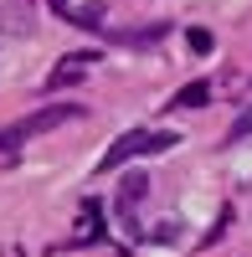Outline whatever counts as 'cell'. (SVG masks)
I'll return each instance as SVG.
<instances>
[{"mask_svg": "<svg viewBox=\"0 0 252 257\" xmlns=\"http://www.w3.org/2000/svg\"><path fill=\"white\" fill-rule=\"evenodd\" d=\"M88 242H98V206H93V201L82 206V221H77V231H72V247H88Z\"/></svg>", "mask_w": 252, "mask_h": 257, "instance_id": "cell-6", "label": "cell"}, {"mask_svg": "<svg viewBox=\"0 0 252 257\" xmlns=\"http://www.w3.org/2000/svg\"><path fill=\"white\" fill-rule=\"evenodd\" d=\"M118 41H129V47H144V41H160L165 36V26H144V31H113Z\"/></svg>", "mask_w": 252, "mask_h": 257, "instance_id": "cell-8", "label": "cell"}, {"mask_svg": "<svg viewBox=\"0 0 252 257\" xmlns=\"http://www.w3.org/2000/svg\"><path fill=\"white\" fill-rule=\"evenodd\" d=\"M144 196H150V180H144V175H129V180L118 185V216L129 221V226H134V211H139Z\"/></svg>", "mask_w": 252, "mask_h": 257, "instance_id": "cell-5", "label": "cell"}, {"mask_svg": "<svg viewBox=\"0 0 252 257\" xmlns=\"http://www.w3.org/2000/svg\"><path fill=\"white\" fill-rule=\"evenodd\" d=\"M47 6L57 16H67L72 26H82V31H108L103 26V0H47Z\"/></svg>", "mask_w": 252, "mask_h": 257, "instance_id": "cell-3", "label": "cell"}, {"mask_svg": "<svg viewBox=\"0 0 252 257\" xmlns=\"http://www.w3.org/2000/svg\"><path fill=\"white\" fill-rule=\"evenodd\" d=\"M88 67H93V52H72V57H62V62H57V72L47 77V88H67V82H77Z\"/></svg>", "mask_w": 252, "mask_h": 257, "instance_id": "cell-4", "label": "cell"}, {"mask_svg": "<svg viewBox=\"0 0 252 257\" xmlns=\"http://www.w3.org/2000/svg\"><path fill=\"white\" fill-rule=\"evenodd\" d=\"M180 139L170 134V128H134V134H123L108 155L98 160V175H108V170H118V165H129V160H139V155H165V149H175Z\"/></svg>", "mask_w": 252, "mask_h": 257, "instance_id": "cell-2", "label": "cell"}, {"mask_svg": "<svg viewBox=\"0 0 252 257\" xmlns=\"http://www.w3.org/2000/svg\"><path fill=\"white\" fill-rule=\"evenodd\" d=\"M67 118H82L77 103H47V108H36V113H26V118H16L11 128H0V155L21 149L26 139H36V134H52V128H62Z\"/></svg>", "mask_w": 252, "mask_h": 257, "instance_id": "cell-1", "label": "cell"}, {"mask_svg": "<svg viewBox=\"0 0 252 257\" xmlns=\"http://www.w3.org/2000/svg\"><path fill=\"white\" fill-rule=\"evenodd\" d=\"M247 134H252V113H242V118L232 123V139H247Z\"/></svg>", "mask_w": 252, "mask_h": 257, "instance_id": "cell-10", "label": "cell"}, {"mask_svg": "<svg viewBox=\"0 0 252 257\" xmlns=\"http://www.w3.org/2000/svg\"><path fill=\"white\" fill-rule=\"evenodd\" d=\"M185 47H191L196 57H206V52H211V31H201V26H191V31H185Z\"/></svg>", "mask_w": 252, "mask_h": 257, "instance_id": "cell-9", "label": "cell"}, {"mask_svg": "<svg viewBox=\"0 0 252 257\" xmlns=\"http://www.w3.org/2000/svg\"><path fill=\"white\" fill-rule=\"evenodd\" d=\"M206 98H211V82H191V88H180V93H175L170 108H201Z\"/></svg>", "mask_w": 252, "mask_h": 257, "instance_id": "cell-7", "label": "cell"}]
</instances>
